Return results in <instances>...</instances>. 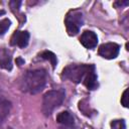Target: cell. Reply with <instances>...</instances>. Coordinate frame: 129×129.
Listing matches in <instances>:
<instances>
[{
	"label": "cell",
	"mask_w": 129,
	"mask_h": 129,
	"mask_svg": "<svg viewBox=\"0 0 129 129\" xmlns=\"http://www.w3.org/2000/svg\"><path fill=\"white\" fill-rule=\"evenodd\" d=\"M46 84V73L42 69L27 71L21 80V89L25 93L37 94Z\"/></svg>",
	"instance_id": "1"
},
{
	"label": "cell",
	"mask_w": 129,
	"mask_h": 129,
	"mask_svg": "<svg viewBox=\"0 0 129 129\" xmlns=\"http://www.w3.org/2000/svg\"><path fill=\"white\" fill-rule=\"evenodd\" d=\"M66 97V92L62 89L59 90H50L43 95L41 110L44 116L48 117L51 113L62 103Z\"/></svg>",
	"instance_id": "2"
},
{
	"label": "cell",
	"mask_w": 129,
	"mask_h": 129,
	"mask_svg": "<svg viewBox=\"0 0 129 129\" xmlns=\"http://www.w3.org/2000/svg\"><path fill=\"white\" fill-rule=\"evenodd\" d=\"M93 69L94 66L92 64H70L62 70L61 78L78 84L83 81L87 73Z\"/></svg>",
	"instance_id": "3"
},
{
	"label": "cell",
	"mask_w": 129,
	"mask_h": 129,
	"mask_svg": "<svg viewBox=\"0 0 129 129\" xmlns=\"http://www.w3.org/2000/svg\"><path fill=\"white\" fill-rule=\"evenodd\" d=\"M83 13L80 10H71L64 19L67 31L70 35H76L83 25Z\"/></svg>",
	"instance_id": "4"
},
{
	"label": "cell",
	"mask_w": 129,
	"mask_h": 129,
	"mask_svg": "<svg viewBox=\"0 0 129 129\" xmlns=\"http://www.w3.org/2000/svg\"><path fill=\"white\" fill-rule=\"evenodd\" d=\"M120 46L115 42H107L103 43L99 47V54L107 59H113L117 57L119 53Z\"/></svg>",
	"instance_id": "5"
},
{
	"label": "cell",
	"mask_w": 129,
	"mask_h": 129,
	"mask_svg": "<svg viewBox=\"0 0 129 129\" xmlns=\"http://www.w3.org/2000/svg\"><path fill=\"white\" fill-rule=\"evenodd\" d=\"M29 41V33L27 31H15L10 39V43L14 46L18 47H25Z\"/></svg>",
	"instance_id": "6"
},
{
	"label": "cell",
	"mask_w": 129,
	"mask_h": 129,
	"mask_svg": "<svg viewBox=\"0 0 129 129\" xmlns=\"http://www.w3.org/2000/svg\"><path fill=\"white\" fill-rule=\"evenodd\" d=\"M80 41L86 48H94L98 43V36L95 32L86 30L82 33Z\"/></svg>",
	"instance_id": "7"
},
{
	"label": "cell",
	"mask_w": 129,
	"mask_h": 129,
	"mask_svg": "<svg viewBox=\"0 0 129 129\" xmlns=\"http://www.w3.org/2000/svg\"><path fill=\"white\" fill-rule=\"evenodd\" d=\"M0 67L10 71L12 69V55L11 52L4 47H0Z\"/></svg>",
	"instance_id": "8"
},
{
	"label": "cell",
	"mask_w": 129,
	"mask_h": 129,
	"mask_svg": "<svg viewBox=\"0 0 129 129\" xmlns=\"http://www.w3.org/2000/svg\"><path fill=\"white\" fill-rule=\"evenodd\" d=\"M56 121L58 124H60V126H68V127L75 126V119H74L73 115L68 111L60 112L56 116Z\"/></svg>",
	"instance_id": "9"
},
{
	"label": "cell",
	"mask_w": 129,
	"mask_h": 129,
	"mask_svg": "<svg viewBox=\"0 0 129 129\" xmlns=\"http://www.w3.org/2000/svg\"><path fill=\"white\" fill-rule=\"evenodd\" d=\"M10 109H11V103L7 99L0 97V125L8 117Z\"/></svg>",
	"instance_id": "10"
},
{
	"label": "cell",
	"mask_w": 129,
	"mask_h": 129,
	"mask_svg": "<svg viewBox=\"0 0 129 129\" xmlns=\"http://www.w3.org/2000/svg\"><path fill=\"white\" fill-rule=\"evenodd\" d=\"M83 82H84V85H85L89 90H95V89L98 87L97 76H96V73H95L94 69L87 73V75L85 76Z\"/></svg>",
	"instance_id": "11"
},
{
	"label": "cell",
	"mask_w": 129,
	"mask_h": 129,
	"mask_svg": "<svg viewBox=\"0 0 129 129\" xmlns=\"http://www.w3.org/2000/svg\"><path fill=\"white\" fill-rule=\"evenodd\" d=\"M40 56H41L42 58L48 60V61L51 63V66H52L53 69L55 68L57 60H56V56H55V54H54L53 52H51V51H49V50H44V51H42V52L40 53Z\"/></svg>",
	"instance_id": "12"
},
{
	"label": "cell",
	"mask_w": 129,
	"mask_h": 129,
	"mask_svg": "<svg viewBox=\"0 0 129 129\" xmlns=\"http://www.w3.org/2000/svg\"><path fill=\"white\" fill-rule=\"evenodd\" d=\"M10 23H11L10 20L7 19V18L0 20V35H3L7 31V29L10 26Z\"/></svg>",
	"instance_id": "13"
},
{
	"label": "cell",
	"mask_w": 129,
	"mask_h": 129,
	"mask_svg": "<svg viewBox=\"0 0 129 129\" xmlns=\"http://www.w3.org/2000/svg\"><path fill=\"white\" fill-rule=\"evenodd\" d=\"M111 126L113 129H125V124L123 121H119V120H116V121H113L111 123Z\"/></svg>",
	"instance_id": "14"
},
{
	"label": "cell",
	"mask_w": 129,
	"mask_h": 129,
	"mask_svg": "<svg viewBox=\"0 0 129 129\" xmlns=\"http://www.w3.org/2000/svg\"><path fill=\"white\" fill-rule=\"evenodd\" d=\"M121 103L124 107H128V89L123 92V95L121 97Z\"/></svg>",
	"instance_id": "15"
},
{
	"label": "cell",
	"mask_w": 129,
	"mask_h": 129,
	"mask_svg": "<svg viewBox=\"0 0 129 129\" xmlns=\"http://www.w3.org/2000/svg\"><path fill=\"white\" fill-rule=\"evenodd\" d=\"M20 4H21L20 1H11V2H10V5H11L12 8H18Z\"/></svg>",
	"instance_id": "16"
},
{
	"label": "cell",
	"mask_w": 129,
	"mask_h": 129,
	"mask_svg": "<svg viewBox=\"0 0 129 129\" xmlns=\"http://www.w3.org/2000/svg\"><path fill=\"white\" fill-rule=\"evenodd\" d=\"M59 129H75V126L74 127H68V126H60Z\"/></svg>",
	"instance_id": "17"
},
{
	"label": "cell",
	"mask_w": 129,
	"mask_h": 129,
	"mask_svg": "<svg viewBox=\"0 0 129 129\" xmlns=\"http://www.w3.org/2000/svg\"><path fill=\"white\" fill-rule=\"evenodd\" d=\"M17 62H19V63H22V62H24V60H22L21 58H17V60H16Z\"/></svg>",
	"instance_id": "18"
},
{
	"label": "cell",
	"mask_w": 129,
	"mask_h": 129,
	"mask_svg": "<svg viewBox=\"0 0 129 129\" xmlns=\"http://www.w3.org/2000/svg\"><path fill=\"white\" fill-rule=\"evenodd\" d=\"M4 13H5V12H4L3 10H0V16H1V15H3Z\"/></svg>",
	"instance_id": "19"
},
{
	"label": "cell",
	"mask_w": 129,
	"mask_h": 129,
	"mask_svg": "<svg viewBox=\"0 0 129 129\" xmlns=\"http://www.w3.org/2000/svg\"><path fill=\"white\" fill-rule=\"evenodd\" d=\"M8 129H13V128H8Z\"/></svg>",
	"instance_id": "20"
}]
</instances>
